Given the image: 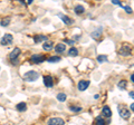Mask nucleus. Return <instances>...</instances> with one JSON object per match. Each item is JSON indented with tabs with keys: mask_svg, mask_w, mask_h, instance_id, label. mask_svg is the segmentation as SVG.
Here are the masks:
<instances>
[{
	"mask_svg": "<svg viewBox=\"0 0 134 125\" xmlns=\"http://www.w3.org/2000/svg\"><path fill=\"white\" fill-rule=\"evenodd\" d=\"M112 2H113L114 5H118V6H121V2L118 1V0H113V1H112Z\"/></svg>",
	"mask_w": 134,
	"mask_h": 125,
	"instance_id": "27",
	"label": "nucleus"
},
{
	"mask_svg": "<svg viewBox=\"0 0 134 125\" xmlns=\"http://www.w3.org/2000/svg\"><path fill=\"white\" fill-rule=\"evenodd\" d=\"M16 108H17L19 112H25L26 109H27V105H26V103L21 102V103H19V104H17Z\"/></svg>",
	"mask_w": 134,
	"mask_h": 125,
	"instance_id": "15",
	"label": "nucleus"
},
{
	"mask_svg": "<svg viewBox=\"0 0 134 125\" xmlns=\"http://www.w3.org/2000/svg\"><path fill=\"white\" fill-rule=\"evenodd\" d=\"M58 62H60V57L58 56H53L48 58V63H58Z\"/></svg>",
	"mask_w": 134,
	"mask_h": 125,
	"instance_id": "19",
	"label": "nucleus"
},
{
	"mask_svg": "<svg viewBox=\"0 0 134 125\" xmlns=\"http://www.w3.org/2000/svg\"><path fill=\"white\" fill-rule=\"evenodd\" d=\"M39 77V74L37 72H35V71H31V72H28V73H26L25 75H24V79H25L26 82H35V81H37Z\"/></svg>",
	"mask_w": 134,
	"mask_h": 125,
	"instance_id": "1",
	"label": "nucleus"
},
{
	"mask_svg": "<svg viewBox=\"0 0 134 125\" xmlns=\"http://www.w3.org/2000/svg\"><path fill=\"white\" fill-rule=\"evenodd\" d=\"M130 96H131V98H133V97H134V93H133V90H131V92H130Z\"/></svg>",
	"mask_w": 134,
	"mask_h": 125,
	"instance_id": "29",
	"label": "nucleus"
},
{
	"mask_svg": "<svg viewBox=\"0 0 134 125\" xmlns=\"http://www.w3.org/2000/svg\"><path fill=\"white\" fill-rule=\"evenodd\" d=\"M118 113H120L121 117H123L124 120H127V118L131 117V113L127 108H125L124 106H120L118 107Z\"/></svg>",
	"mask_w": 134,
	"mask_h": 125,
	"instance_id": "3",
	"label": "nucleus"
},
{
	"mask_svg": "<svg viewBox=\"0 0 134 125\" xmlns=\"http://www.w3.org/2000/svg\"><path fill=\"white\" fill-rule=\"evenodd\" d=\"M96 125H105V122L103 120V117H100V116L96 117Z\"/></svg>",
	"mask_w": 134,
	"mask_h": 125,
	"instance_id": "23",
	"label": "nucleus"
},
{
	"mask_svg": "<svg viewBox=\"0 0 134 125\" xmlns=\"http://www.w3.org/2000/svg\"><path fill=\"white\" fill-rule=\"evenodd\" d=\"M64 124H65V122L60 117H53L48 121V125H64Z\"/></svg>",
	"mask_w": 134,
	"mask_h": 125,
	"instance_id": "6",
	"label": "nucleus"
},
{
	"mask_svg": "<svg viewBox=\"0 0 134 125\" xmlns=\"http://www.w3.org/2000/svg\"><path fill=\"white\" fill-rule=\"evenodd\" d=\"M20 53H21V50L19 49V48H15V49L10 53V55H9V58H10L11 62H13V63L16 62L17 58H18V56L20 55Z\"/></svg>",
	"mask_w": 134,
	"mask_h": 125,
	"instance_id": "5",
	"label": "nucleus"
},
{
	"mask_svg": "<svg viewBox=\"0 0 134 125\" xmlns=\"http://www.w3.org/2000/svg\"><path fill=\"white\" fill-rule=\"evenodd\" d=\"M53 46H54V44H53V41H46V42H44V45H42V48H44V50H46V51H50L51 49H53Z\"/></svg>",
	"mask_w": 134,
	"mask_h": 125,
	"instance_id": "11",
	"label": "nucleus"
},
{
	"mask_svg": "<svg viewBox=\"0 0 134 125\" xmlns=\"http://www.w3.org/2000/svg\"><path fill=\"white\" fill-rule=\"evenodd\" d=\"M123 8L125 9V11L127 14H132V8H131V7H129V6H124Z\"/></svg>",
	"mask_w": 134,
	"mask_h": 125,
	"instance_id": "26",
	"label": "nucleus"
},
{
	"mask_svg": "<svg viewBox=\"0 0 134 125\" xmlns=\"http://www.w3.org/2000/svg\"><path fill=\"white\" fill-rule=\"evenodd\" d=\"M30 60L34 64H40L45 60V57H44V55H32Z\"/></svg>",
	"mask_w": 134,
	"mask_h": 125,
	"instance_id": "7",
	"label": "nucleus"
},
{
	"mask_svg": "<svg viewBox=\"0 0 134 125\" xmlns=\"http://www.w3.org/2000/svg\"><path fill=\"white\" fill-rule=\"evenodd\" d=\"M65 41L67 42V44H71V45H73V44H74V40H67V39H66Z\"/></svg>",
	"mask_w": 134,
	"mask_h": 125,
	"instance_id": "28",
	"label": "nucleus"
},
{
	"mask_svg": "<svg viewBox=\"0 0 134 125\" xmlns=\"http://www.w3.org/2000/svg\"><path fill=\"white\" fill-rule=\"evenodd\" d=\"M44 84L46 87H53L54 86V82H53V77L49 75L45 76L44 77Z\"/></svg>",
	"mask_w": 134,
	"mask_h": 125,
	"instance_id": "8",
	"label": "nucleus"
},
{
	"mask_svg": "<svg viewBox=\"0 0 134 125\" xmlns=\"http://www.w3.org/2000/svg\"><path fill=\"white\" fill-rule=\"evenodd\" d=\"M71 111L72 112H81L82 111V107L81 106H71Z\"/></svg>",
	"mask_w": 134,
	"mask_h": 125,
	"instance_id": "24",
	"label": "nucleus"
},
{
	"mask_svg": "<svg viewBox=\"0 0 134 125\" xmlns=\"http://www.w3.org/2000/svg\"><path fill=\"white\" fill-rule=\"evenodd\" d=\"M68 55H69V56H72V57H75V56H77V55H78V50L76 49L75 47H72L71 49L68 50Z\"/></svg>",
	"mask_w": 134,
	"mask_h": 125,
	"instance_id": "18",
	"label": "nucleus"
},
{
	"mask_svg": "<svg viewBox=\"0 0 134 125\" xmlns=\"http://www.w3.org/2000/svg\"><path fill=\"white\" fill-rule=\"evenodd\" d=\"M59 17L62 18L63 22H64V24H66V25H71V24H73V20H72L69 17L64 16V15H62V14H59Z\"/></svg>",
	"mask_w": 134,
	"mask_h": 125,
	"instance_id": "13",
	"label": "nucleus"
},
{
	"mask_svg": "<svg viewBox=\"0 0 134 125\" xmlns=\"http://www.w3.org/2000/svg\"><path fill=\"white\" fill-rule=\"evenodd\" d=\"M13 40H14V37L10 35V33H5L4 37L1 38V45H5V46H7V45H11L13 44Z\"/></svg>",
	"mask_w": 134,
	"mask_h": 125,
	"instance_id": "2",
	"label": "nucleus"
},
{
	"mask_svg": "<svg viewBox=\"0 0 134 125\" xmlns=\"http://www.w3.org/2000/svg\"><path fill=\"white\" fill-rule=\"evenodd\" d=\"M120 55H122V56H130L131 55V45H129V44L123 45L120 49Z\"/></svg>",
	"mask_w": 134,
	"mask_h": 125,
	"instance_id": "4",
	"label": "nucleus"
},
{
	"mask_svg": "<svg viewBox=\"0 0 134 125\" xmlns=\"http://www.w3.org/2000/svg\"><path fill=\"white\" fill-rule=\"evenodd\" d=\"M9 24H10V18L7 17V18H5V19H2V20H1L0 25H1L2 27H6V26H8Z\"/></svg>",
	"mask_w": 134,
	"mask_h": 125,
	"instance_id": "20",
	"label": "nucleus"
},
{
	"mask_svg": "<svg viewBox=\"0 0 134 125\" xmlns=\"http://www.w3.org/2000/svg\"><path fill=\"white\" fill-rule=\"evenodd\" d=\"M74 10H75V14L76 15H82L85 11V8L82 5H78V6H76V7H75Z\"/></svg>",
	"mask_w": 134,
	"mask_h": 125,
	"instance_id": "16",
	"label": "nucleus"
},
{
	"mask_svg": "<svg viewBox=\"0 0 134 125\" xmlns=\"http://www.w3.org/2000/svg\"><path fill=\"white\" fill-rule=\"evenodd\" d=\"M102 113H103V116L104 117H111L112 116V111L108 106H103Z\"/></svg>",
	"mask_w": 134,
	"mask_h": 125,
	"instance_id": "10",
	"label": "nucleus"
},
{
	"mask_svg": "<svg viewBox=\"0 0 134 125\" xmlns=\"http://www.w3.org/2000/svg\"><path fill=\"white\" fill-rule=\"evenodd\" d=\"M34 40H35V42H40V41H44V40L47 41V37L46 36H42V35L35 36V37H34Z\"/></svg>",
	"mask_w": 134,
	"mask_h": 125,
	"instance_id": "17",
	"label": "nucleus"
},
{
	"mask_svg": "<svg viewBox=\"0 0 134 125\" xmlns=\"http://www.w3.org/2000/svg\"><path fill=\"white\" fill-rule=\"evenodd\" d=\"M106 60H107V56H105V55H99L97 57V62L98 63H103V62H106Z\"/></svg>",
	"mask_w": 134,
	"mask_h": 125,
	"instance_id": "22",
	"label": "nucleus"
},
{
	"mask_svg": "<svg viewBox=\"0 0 134 125\" xmlns=\"http://www.w3.org/2000/svg\"><path fill=\"white\" fill-rule=\"evenodd\" d=\"M65 49H66V46L64 44H58V45H56V46H55V50H56V53H58V54L64 53Z\"/></svg>",
	"mask_w": 134,
	"mask_h": 125,
	"instance_id": "12",
	"label": "nucleus"
},
{
	"mask_svg": "<svg viewBox=\"0 0 134 125\" xmlns=\"http://www.w3.org/2000/svg\"><path fill=\"white\" fill-rule=\"evenodd\" d=\"M102 31H103V28H100V27H99V28H97V29L95 30V31H93L91 36H92L93 38L97 39V38H99V37H100V33H102Z\"/></svg>",
	"mask_w": 134,
	"mask_h": 125,
	"instance_id": "14",
	"label": "nucleus"
},
{
	"mask_svg": "<svg viewBox=\"0 0 134 125\" xmlns=\"http://www.w3.org/2000/svg\"><path fill=\"white\" fill-rule=\"evenodd\" d=\"M131 109H132V111L134 109V104H133V103H132V104H131Z\"/></svg>",
	"mask_w": 134,
	"mask_h": 125,
	"instance_id": "32",
	"label": "nucleus"
},
{
	"mask_svg": "<svg viewBox=\"0 0 134 125\" xmlns=\"http://www.w3.org/2000/svg\"><path fill=\"white\" fill-rule=\"evenodd\" d=\"M133 79H134V75L132 74V75H131V82H133Z\"/></svg>",
	"mask_w": 134,
	"mask_h": 125,
	"instance_id": "31",
	"label": "nucleus"
},
{
	"mask_svg": "<svg viewBox=\"0 0 134 125\" xmlns=\"http://www.w3.org/2000/svg\"><path fill=\"white\" fill-rule=\"evenodd\" d=\"M117 86L120 87V88H125V86H126V81H121L120 83L117 84Z\"/></svg>",
	"mask_w": 134,
	"mask_h": 125,
	"instance_id": "25",
	"label": "nucleus"
},
{
	"mask_svg": "<svg viewBox=\"0 0 134 125\" xmlns=\"http://www.w3.org/2000/svg\"><path fill=\"white\" fill-rule=\"evenodd\" d=\"M88 86H90V82L88 81H81L80 83H78V89H80L81 92H84L85 89H87Z\"/></svg>",
	"mask_w": 134,
	"mask_h": 125,
	"instance_id": "9",
	"label": "nucleus"
},
{
	"mask_svg": "<svg viewBox=\"0 0 134 125\" xmlns=\"http://www.w3.org/2000/svg\"><path fill=\"white\" fill-rule=\"evenodd\" d=\"M32 4V0H27V5H31Z\"/></svg>",
	"mask_w": 134,
	"mask_h": 125,
	"instance_id": "30",
	"label": "nucleus"
},
{
	"mask_svg": "<svg viewBox=\"0 0 134 125\" xmlns=\"http://www.w3.org/2000/svg\"><path fill=\"white\" fill-rule=\"evenodd\" d=\"M57 99H58L59 102H65V100H66V94L59 93L58 95H57Z\"/></svg>",
	"mask_w": 134,
	"mask_h": 125,
	"instance_id": "21",
	"label": "nucleus"
}]
</instances>
